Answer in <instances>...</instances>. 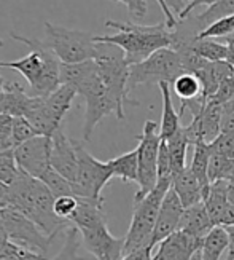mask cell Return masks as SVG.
Wrapping results in <instances>:
<instances>
[{"mask_svg": "<svg viewBox=\"0 0 234 260\" xmlns=\"http://www.w3.org/2000/svg\"><path fill=\"white\" fill-rule=\"evenodd\" d=\"M10 37L24 43L29 54L16 61H0V67L19 72L27 80L33 96H50L61 85V61L58 56L42 40L27 39L16 32H10Z\"/></svg>", "mask_w": 234, "mask_h": 260, "instance_id": "obj_1", "label": "cell"}, {"mask_svg": "<svg viewBox=\"0 0 234 260\" xmlns=\"http://www.w3.org/2000/svg\"><path fill=\"white\" fill-rule=\"evenodd\" d=\"M107 27L118 30L115 36H94V42L111 43L120 47L126 54L128 64H137L161 48H171V29L166 22L158 24H134V22L105 21Z\"/></svg>", "mask_w": 234, "mask_h": 260, "instance_id": "obj_2", "label": "cell"}, {"mask_svg": "<svg viewBox=\"0 0 234 260\" xmlns=\"http://www.w3.org/2000/svg\"><path fill=\"white\" fill-rule=\"evenodd\" d=\"M78 94L85 98V123H83V141H91V136L99 125V121L115 114L118 120H125V110H121L116 101L111 98L100 75L97 62L80 82L75 85Z\"/></svg>", "mask_w": 234, "mask_h": 260, "instance_id": "obj_3", "label": "cell"}, {"mask_svg": "<svg viewBox=\"0 0 234 260\" xmlns=\"http://www.w3.org/2000/svg\"><path fill=\"white\" fill-rule=\"evenodd\" d=\"M172 187L156 182V187L140 201H134V212L129 230L125 236V255L151 246L153 233L166 193ZM153 247V246H151Z\"/></svg>", "mask_w": 234, "mask_h": 260, "instance_id": "obj_4", "label": "cell"}, {"mask_svg": "<svg viewBox=\"0 0 234 260\" xmlns=\"http://www.w3.org/2000/svg\"><path fill=\"white\" fill-rule=\"evenodd\" d=\"M45 34H47L45 43L62 64H76L96 58L97 43L94 42L93 34L56 26L48 21L45 22Z\"/></svg>", "mask_w": 234, "mask_h": 260, "instance_id": "obj_5", "label": "cell"}, {"mask_svg": "<svg viewBox=\"0 0 234 260\" xmlns=\"http://www.w3.org/2000/svg\"><path fill=\"white\" fill-rule=\"evenodd\" d=\"M185 72L178 53L172 48H161L147 59L129 66V91L139 85H160L161 82L174 83Z\"/></svg>", "mask_w": 234, "mask_h": 260, "instance_id": "obj_6", "label": "cell"}, {"mask_svg": "<svg viewBox=\"0 0 234 260\" xmlns=\"http://www.w3.org/2000/svg\"><path fill=\"white\" fill-rule=\"evenodd\" d=\"M139 145V176L137 185L139 190L136 191L134 201H140L143 197H147L150 191L156 187L158 180V156L161 147V136L158 133V125L156 121L147 120L143 125L142 134L137 136Z\"/></svg>", "mask_w": 234, "mask_h": 260, "instance_id": "obj_7", "label": "cell"}, {"mask_svg": "<svg viewBox=\"0 0 234 260\" xmlns=\"http://www.w3.org/2000/svg\"><path fill=\"white\" fill-rule=\"evenodd\" d=\"M78 153V171L73 182L75 197L104 201L102 188L113 177L107 161H99L89 153L82 142L75 141Z\"/></svg>", "mask_w": 234, "mask_h": 260, "instance_id": "obj_8", "label": "cell"}, {"mask_svg": "<svg viewBox=\"0 0 234 260\" xmlns=\"http://www.w3.org/2000/svg\"><path fill=\"white\" fill-rule=\"evenodd\" d=\"M0 216H2L4 229L11 243L45 255V252L48 251V247L54 241V238L45 233L35 222L16 209L2 208Z\"/></svg>", "mask_w": 234, "mask_h": 260, "instance_id": "obj_9", "label": "cell"}, {"mask_svg": "<svg viewBox=\"0 0 234 260\" xmlns=\"http://www.w3.org/2000/svg\"><path fill=\"white\" fill-rule=\"evenodd\" d=\"M221 115L223 104L215 103L214 99H209L203 107L198 109L193 114V121L185 126L189 144H210L212 141H215L221 133Z\"/></svg>", "mask_w": 234, "mask_h": 260, "instance_id": "obj_10", "label": "cell"}, {"mask_svg": "<svg viewBox=\"0 0 234 260\" xmlns=\"http://www.w3.org/2000/svg\"><path fill=\"white\" fill-rule=\"evenodd\" d=\"M15 156L19 168L32 177L40 179L51 166V138L35 136L26 142L15 147Z\"/></svg>", "mask_w": 234, "mask_h": 260, "instance_id": "obj_11", "label": "cell"}, {"mask_svg": "<svg viewBox=\"0 0 234 260\" xmlns=\"http://www.w3.org/2000/svg\"><path fill=\"white\" fill-rule=\"evenodd\" d=\"M80 233L88 252L97 260H123L125 257V238H115L108 232L107 222L80 230Z\"/></svg>", "mask_w": 234, "mask_h": 260, "instance_id": "obj_12", "label": "cell"}, {"mask_svg": "<svg viewBox=\"0 0 234 260\" xmlns=\"http://www.w3.org/2000/svg\"><path fill=\"white\" fill-rule=\"evenodd\" d=\"M203 243L196 236L177 230L158 244L153 260H193L199 255Z\"/></svg>", "mask_w": 234, "mask_h": 260, "instance_id": "obj_13", "label": "cell"}, {"mask_svg": "<svg viewBox=\"0 0 234 260\" xmlns=\"http://www.w3.org/2000/svg\"><path fill=\"white\" fill-rule=\"evenodd\" d=\"M51 168L72 182L76 179L78 153L75 141L69 139L62 131V126L51 136Z\"/></svg>", "mask_w": 234, "mask_h": 260, "instance_id": "obj_14", "label": "cell"}, {"mask_svg": "<svg viewBox=\"0 0 234 260\" xmlns=\"http://www.w3.org/2000/svg\"><path fill=\"white\" fill-rule=\"evenodd\" d=\"M183 211H185V206L182 205L180 198H178V195L175 193V190L171 188L166 193V197L161 203V209L158 214V220H156V227H154L153 240H151L153 247L156 244H160L169 235H172L174 232L178 230Z\"/></svg>", "mask_w": 234, "mask_h": 260, "instance_id": "obj_15", "label": "cell"}, {"mask_svg": "<svg viewBox=\"0 0 234 260\" xmlns=\"http://www.w3.org/2000/svg\"><path fill=\"white\" fill-rule=\"evenodd\" d=\"M232 74H234V67L228 61H217V62L206 61L194 72V75L199 78L201 85H203V93H201L199 99L203 103H207L209 99L215 96L220 85Z\"/></svg>", "mask_w": 234, "mask_h": 260, "instance_id": "obj_16", "label": "cell"}, {"mask_svg": "<svg viewBox=\"0 0 234 260\" xmlns=\"http://www.w3.org/2000/svg\"><path fill=\"white\" fill-rule=\"evenodd\" d=\"M172 188L175 190V193L178 195V198H180L182 205L185 208L194 206L198 203L204 201L206 191L198 180V177L191 173V169L188 166L183 169V171L174 174Z\"/></svg>", "mask_w": 234, "mask_h": 260, "instance_id": "obj_17", "label": "cell"}, {"mask_svg": "<svg viewBox=\"0 0 234 260\" xmlns=\"http://www.w3.org/2000/svg\"><path fill=\"white\" fill-rule=\"evenodd\" d=\"M30 101L32 96L26 93L21 83H5L2 93H0V112L11 117H24L29 110Z\"/></svg>", "mask_w": 234, "mask_h": 260, "instance_id": "obj_18", "label": "cell"}, {"mask_svg": "<svg viewBox=\"0 0 234 260\" xmlns=\"http://www.w3.org/2000/svg\"><path fill=\"white\" fill-rule=\"evenodd\" d=\"M178 230H182L191 236H196L199 240H206V236L214 230V223H212L207 209L203 203H198L194 206L185 208L183 216L180 219V227Z\"/></svg>", "mask_w": 234, "mask_h": 260, "instance_id": "obj_19", "label": "cell"}, {"mask_svg": "<svg viewBox=\"0 0 234 260\" xmlns=\"http://www.w3.org/2000/svg\"><path fill=\"white\" fill-rule=\"evenodd\" d=\"M204 206L214 227H221L225 212L229 208L228 180H215V182L210 184V188L204 198Z\"/></svg>", "mask_w": 234, "mask_h": 260, "instance_id": "obj_20", "label": "cell"}, {"mask_svg": "<svg viewBox=\"0 0 234 260\" xmlns=\"http://www.w3.org/2000/svg\"><path fill=\"white\" fill-rule=\"evenodd\" d=\"M30 125L35 128L38 136H51L61 128V123H58L53 115L50 114V110L47 107V103H45V98L42 96H32L30 106L27 114L24 115Z\"/></svg>", "mask_w": 234, "mask_h": 260, "instance_id": "obj_21", "label": "cell"}, {"mask_svg": "<svg viewBox=\"0 0 234 260\" xmlns=\"http://www.w3.org/2000/svg\"><path fill=\"white\" fill-rule=\"evenodd\" d=\"M76 94L78 91L72 83H61L59 88H56L50 96L45 98L50 114L58 123H62L65 114L70 110Z\"/></svg>", "mask_w": 234, "mask_h": 260, "instance_id": "obj_22", "label": "cell"}, {"mask_svg": "<svg viewBox=\"0 0 234 260\" xmlns=\"http://www.w3.org/2000/svg\"><path fill=\"white\" fill-rule=\"evenodd\" d=\"M158 86L163 94V117H161V125H160V136L163 141H166L182 128V125H180L182 117L174 109L172 98H171V88H169L171 83L161 82Z\"/></svg>", "mask_w": 234, "mask_h": 260, "instance_id": "obj_23", "label": "cell"}, {"mask_svg": "<svg viewBox=\"0 0 234 260\" xmlns=\"http://www.w3.org/2000/svg\"><path fill=\"white\" fill-rule=\"evenodd\" d=\"M113 177H120L123 182H137L139 176V152L134 149L107 161Z\"/></svg>", "mask_w": 234, "mask_h": 260, "instance_id": "obj_24", "label": "cell"}, {"mask_svg": "<svg viewBox=\"0 0 234 260\" xmlns=\"http://www.w3.org/2000/svg\"><path fill=\"white\" fill-rule=\"evenodd\" d=\"M228 232L225 227H214L201 247V260H220L223 252L228 251Z\"/></svg>", "mask_w": 234, "mask_h": 260, "instance_id": "obj_25", "label": "cell"}, {"mask_svg": "<svg viewBox=\"0 0 234 260\" xmlns=\"http://www.w3.org/2000/svg\"><path fill=\"white\" fill-rule=\"evenodd\" d=\"M194 147V152H193V160L189 163V169L191 173L198 177V180L203 185L206 195L210 188V180H209V161H210V147L206 142H198L193 145ZM204 195V198H206Z\"/></svg>", "mask_w": 234, "mask_h": 260, "instance_id": "obj_26", "label": "cell"}, {"mask_svg": "<svg viewBox=\"0 0 234 260\" xmlns=\"http://www.w3.org/2000/svg\"><path fill=\"white\" fill-rule=\"evenodd\" d=\"M167 149H169V156H171V166L174 174L183 171L186 168V150L188 145H191L188 141V136L185 133V126H182L174 136L169 139H166Z\"/></svg>", "mask_w": 234, "mask_h": 260, "instance_id": "obj_27", "label": "cell"}, {"mask_svg": "<svg viewBox=\"0 0 234 260\" xmlns=\"http://www.w3.org/2000/svg\"><path fill=\"white\" fill-rule=\"evenodd\" d=\"M232 15H234V0H218V2L207 7V10L203 11L201 15L193 16V21L201 32L206 27H209L210 24H214L215 21L232 16Z\"/></svg>", "mask_w": 234, "mask_h": 260, "instance_id": "obj_28", "label": "cell"}, {"mask_svg": "<svg viewBox=\"0 0 234 260\" xmlns=\"http://www.w3.org/2000/svg\"><path fill=\"white\" fill-rule=\"evenodd\" d=\"M174 91L180 98V104L194 101L203 93V85H201L199 78L191 72H183L174 80Z\"/></svg>", "mask_w": 234, "mask_h": 260, "instance_id": "obj_29", "label": "cell"}, {"mask_svg": "<svg viewBox=\"0 0 234 260\" xmlns=\"http://www.w3.org/2000/svg\"><path fill=\"white\" fill-rule=\"evenodd\" d=\"M193 51L206 61H226L228 58V47L225 43L217 42L215 39H196L191 45Z\"/></svg>", "mask_w": 234, "mask_h": 260, "instance_id": "obj_30", "label": "cell"}, {"mask_svg": "<svg viewBox=\"0 0 234 260\" xmlns=\"http://www.w3.org/2000/svg\"><path fill=\"white\" fill-rule=\"evenodd\" d=\"M40 180L51 190V193L56 198H59V197H75V187H73L72 180H69L62 174H59L51 166L47 169V171H45V174L40 177Z\"/></svg>", "mask_w": 234, "mask_h": 260, "instance_id": "obj_31", "label": "cell"}, {"mask_svg": "<svg viewBox=\"0 0 234 260\" xmlns=\"http://www.w3.org/2000/svg\"><path fill=\"white\" fill-rule=\"evenodd\" d=\"M234 177V158L212 153L209 161V180L210 184L215 180H229Z\"/></svg>", "mask_w": 234, "mask_h": 260, "instance_id": "obj_32", "label": "cell"}, {"mask_svg": "<svg viewBox=\"0 0 234 260\" xmlns=\"http://www.w3.org/2000/svg\"><path fill=\"white\" fill-rule=\"evenodd\" d=\"M65 240H64V246L59 254H56L53 258H47V260H78V249H80V241H82V233L75 225L72 223L70 227H67V230L64 232Z\"/></svg>", "mask_w": 234, "mask_h": 260, "instance_id": "obj_33", "label": "cell"}, {"mask_svg": "<svg viewBox=\"0 0 234 260\" xmlns=\"http://www.w3.org/2000/svg\"><path fill=\"white\" fill-rule=\"evenodd\" d=\"M19 173H21V168L16 161L15 149L0 155V182L7 187L13 185Z\"/></svg>", "mask_w": 234, "mask_h": 260, "instance_id": "obj_34", "label": "cell"}, {"mask_svg": "<svg viewBox=\"0 0 234 260\" xmlns=\"http://www.w3.org/2000/svg\"><path fill=\"white\" fill-rule=\"evenodd\" d=\"M234 32V15L228 18H221L210 24L204 30L199 32L198 39H225Z\"/></svg>", "mask_w": 234, "mask_h": 260, "instance_id": "obj_35", "label": "cell"}, {"mask_svg": "<svg viewBox=\"0 0 234 260\" xmlns=\"http://www.w3.org/2000/svg\"><path fill=\"white\" fill-rule=\"evenodd\" d=\"M37 131L30 125V121L26 117H15L13 118V129H11V139L15 142V147L26 142L32 138H35Z\"/></svg>", "mask_w": 234, "mask_h": 260, "instance_id": "obj_36", "label": "cell"}, {"mask_svg": "<svg viewBox=\"0 0 234 260\" xmlns=\"http://www.w3.org/2000/svg\"><path fill=\"white\" fill-rule=\"evenodd\" d=\"M212 153H220L229 158H234V134L220 133L215 141L209 144Z\"/></svg>", "mask_w": 234, "mask_h": 260, "instance_id": "obj_37", "label": "cell"}, {"mask_svg": "<svg viewBox=\"0 0 234 260\" xmlns=\"http://www.w3.org/2000/svg\"><path fill=\"white\" fill-rule=\"evenodd\" d=\"M78 205V198L76 197H59L54 200V212L56 216L62 220L69 222L73 211L76 209Z\"/></svg>", "mask_w": 234, "mask_h": 260, "instance_id": "obj_38", "label": "cell"}, {"mask_svg": "<svg viewBox=\"0 0 234 260\" xmlns=\"http://www.w3.org/2000/svg\"><path fill=\"white\" fill-rule=\"evenodd\" d=\"M111 2H118V4L126 5L129 15L134 19L145 18V15H147V11H148V7H147V2H145V0H111Z\"/></svg>", "mask_w": 234, "mask_h": 260, "instance_id": "obj_39", "label": "cell"}, {"mask_svg": "<svg viewBox=\"0 0 234 260\" xmlns=\"http://www.w3.org/2000/svg\"><path fill=\"white\" fill-rule=\"evenodd\" d=\"M215 101V103H220V104H225L228 101L234 99V74L229 75L225 82H223L218 88V91L215 93V96L212 98Z\"/></svg>", "mask_w": 234, "mask_h": 260, "instance_id": "obj_40", "label": "cell"}, {"mask_svg": "<svg viewBox=\"0 0 234 260\" xmlns=\"http://www.w3.org/2000/svg\"><path fill=\"white\" fill-rule=\"evenodd\" d=\"M221 133L234 134V99L223 104L221 115Z\"/></svg>", "mask_w": 234, "mask_h": 260, "instance_id": "obj_41", "label": "cell"}, {"mask_svg": "<svg viewBox=\"0 0 234 260\" xmlns=\"http://www.w3.org/2000/svg\"><path fill=\"white\" fill-rule=\"evenodd\" d=\"M215 2H218V0H186V7L182 11V15L178 16V19H186L188 16H191L193 10L196 7H199V5H207V7H210L212 4H215Z\"/></svg>", "mask_w": 234, "mask_h": 260, "instance_id": "obj_42", "label": "cell"}, {"mask_svg": "<svg viewBox=\"0 0 234 260\" xmlns=\"http://www.w3.org/2000/svg\"><path fill=\"white\" fill-rule=\"evenodd\" d=\"M153 247L148 246V247H143V249H139L136 252H131V254H126L123 257V260H153Z\"/></svg>", "mask_w": 234, "mask_h": 260, "instance_id": "obj_43", "label": "cell"}, {"mask_svg": "<svg viewBox=\"0 0 234 260\" xmlns=\"http://www.w3.org/2000/svg\"><path fill=\"white\" fill-rule=\"evenodd\" d=\"M13 118L15 117L2 114V112H0V134H2V136H10V138H11V129H13Z\"/></svg>", "mask_w": 234, "mask_h": 260, "instance_id": "obj_44", "label": "cell"}, {"mask_svg": "<svg viewBox=\"0 0 234 260\" xmlns=\"http://www.w3.org/2000/svg\"><path fill=\"white\" fill-rule=\"evenodd\" d=\"M164 2H166L167 7L171 8V11L175 16H180L182 11L186 7V0H164Z\"/></svg>", "mask_w": 234, "mask_h": 260, "instance_id": "obj_45", "label": "cell"}, {"mask_svg": "<svg viewBox=\"0 0 234 260\" xmlns=\"http://www.w3.org/2000/svg\"><path fill=\"white\" fill-rule=\"evenodd\" d=\"M15 149V142L10 136H2L0 134V155L8 152V150H13Z\"/></svg>", "mask_w": 234, "mask_h": 260, "instance_id": "obj_46", "label": "cell"}, {"mask_svg": "<svg viewBox=\"0 0 234 260\" xmlns=\"http://www.w3.org/2000/svg\"><path fill=\"white\" fill-rule=\"evenodd\" d=\"M225 45L228 47V58H226V61L234 67V32L231 34V36L225 37Z\"/></svg>", "mask_w": 234, "mask_h": 260, "instance_id": "obj_47", "label": "cell"}, {"mask_svg": "<svg viewBox=\"0 0 234 260\" xmlns=\"http://www.w3.org/2000/svg\"><path fill=\"white\" fill-rule=\"evenodd\" d=\"M225 229L228 232V238H229L226 260H234V225H229V227H225Z\"/></svg>", "mask_w": 234, "mask_h": 260, "instance_id": "obj_48", "label": "cell"}, {"mask_svg": "<svg viewBox=\"0 0 234 260\" xmlns=\"http://www.w3.org/2000/svg\"><path fill=\"white\" fill-rule=\"evenodd\" d=\"M8 205V187L0 182V209Z\"/></svg>", "mask_w": 234, "mask_h": 260, "instance_id": "obj_49", "label": "cell"}, {"mask_svg": "<svg viewBox=\"0 0 234 260\" xmlns=\"http://www.w3.org/2000/svg\"><path fill=\"white\" fill-rule=\"evenodd\" d=\"M228 200L231 205H234V177L228 180Z\"/></svg>", "mask_w": 234, "mask_h": 260, "instance_id": "obj_50", "label": "cell"}, {"mask_svg": "<svg viewBox=\"0 0 234 260\" xmlns=\"http://www.w3.org/2000/svg\"><path fill=\"white\" fill-rule=\"evenodd\" d=\"M193 260H201V252H199V255H196V257H194Z\"/></svg>", "mask_w": 234, "mask_h": 260, "instance_id": "obj_51", "label": "cell"}, {"mask_svg": "<svg viewBox=\"0 0 234 260\" xmlns=\"http://www.w3.org/2000/svg\"><path fill=\"white\" fill-rule=\"evenodd\" d=\"M2 45H4V42H2V40H0V48H2Z\"/></svg>", "mask_w": 234, "mask_h": 260, "instance_id": "obj_52", "label": "cell"}]
</instances>
